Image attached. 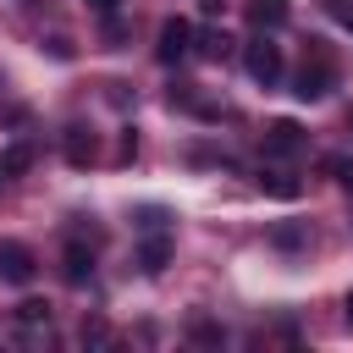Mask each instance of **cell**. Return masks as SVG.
<instances>
[{
    "instance_id": "obj_1",
    "label": "cell",
    "mask_w": 353,
    "mask_h": 353,
    "mask_svg": "<svg viewBox=\"0 0 353 353\" xmlns=\"http://www.w3.org/2000/svg\"><path fill=\"white\" fill-rule=\"evenodd\" d=\"M243 66H248V77H254V83L276 88V83H281V44H270L265 33H254V44L243 50Z\"/></svg>"
},
{
    "instance_id": "obj_2",
    "label": "cell",
    "mask_w": 353,
    "mask_h": 353,
    "mask_svg": "<svg viewBox=\"0 0 353 353\" xmlns=\"http://www.w3.org/2000/svg\"><path fill=\"white\" fill-rule=\"evenodd\" d=\"M331 83H336V66H331V55H325V50H314V66H303V72H298L292 94L309 105V99H325V94H331Z\"/></svg>"
},
{
    "instance_id": "obj_3",
    "label": "cell",
    "mask_w": 353,
    "mask_h": 353,
    "mask_svg": "<svg viewBox=\"0 0 353 353\" xmlns=\"http://www.w3.org/2000/svg\"><path fill=\"white\" fill-rule=\"evenodd\" d=\"M188 50H193V22H188V17H165V22H160V44H154V55L171 66V61H182Z\"/></svg>"
},
{
    "instance_id": "obj_4",
    "label": "cell",
    "mask_w": 353,
    "mask_h": 353,
    "mask_svg": "<svg viewBox=\"0 0 353 353\" xmlns=\"http://www.w3.org/2000/svg\"><path fill=\"white\" fill-rule=\"evenodd\" d=\"M33 254L22 248V243H0V281H11V287H28L33 281Z\"/></svg>"
},
{
    "instance_id": "obj_5",
    "label": "cell",
    "mask_w": 353,
    "mask_h": 353,
    "mask_svg": "<svg viewBox=\"0 0 353 353\" xmlns=\"http://www.w3.org/2000/svg\"><path fill=\"white\" fill-rule=\"evenodd\" d=\"M298 149H303V127L298 121L281 116V121L265 127V154H298Z\"/></svg>"
},
{
    "instance_id": "obj_6",
    "label": "cell",
    "mask_w": 353,
    "mask_h": 353,
    "mask_svg": "<svg viewBox=\"0 0 353 353\" xmlns=\"http://www.w3.org/2000/svg\"><path fill=\"white\" fill-rule=\"evenodd\" d=\"M61 276H66V287H88V276H94V248L66 243V254H61Z\"/></svg>"
},
{
    "instance_id": "obj_7",
    "label": "cell",
    "mask_w": 353,
    "mask_h": 353,
    "mask_svg": "<svg viewBox=\"0 0 353 353\" xmlns=\"http://www.w3.org/2000/svg\"><path fill=\"white\" fill-rule=\"evenodd\" d=\"M292 6L287 0H248V28L254 33H270V28H287Z\"/></svg>"
},
{
    "instance_id": "obj_8",
    "label": "cell",
    "mask_w": 353,
    "mask_h": 353,
    "mask_svg": "<svg viewBox=\"0 0 353 353\" xmlns=\"http://www.w3.org/2000/svg\"><path fill=\"white\" fill-rule=\"evenodd\" d=\"M165 259H171V237L149 232V237H143V248H138V265H143L149 276H160V270H165Z\"/></svg>"
},
{
    "instance_id": "obj_9",
    "label": "cell",
    "mask_w": 353,
    "mask_h": 353,
    "mask_svg": "<svg viewBox=\"0 0 353 353\" xmlns=\"http://www.w3.org/2000/svg\"><path fill=\"white\" fill-rule=\"evenodd\" d=\"M193 50H199L204 61H226L232 39H226V33H215V28H193Z\"/></svg>"
},
{
    "instance_id": "obj_10",
    "label": "cell",
    "mask_w": 353,
    "mask_h": 353,
    "mask_svg": "<svg viewBox=\"0 0 353 353\" xmlns=\"http://www.w3.org/2000/svg\"><path fill=\"white\" fill-rule=\"evenodd\" d=\"M66 160L72 165H88L94 160V132L88 127H66Z\"/></svg>"
},
{
    "instance_id": "obj_11",
    "label": "cell",
    "mask_w": 353,
    "mask_h": 353,
    "mask_svg": "<svg viewBox=\"0 0 353 353\" xmlns=\"http://www.w3.org/2000/svg\"><path fill=\"white\" fill-rule=\"evenodd\" d=\"M33 165V143H11L6 154H0V182H11V176H22Z\"/></svg>"
},
{
    "instance_id": "obj_12",
    "label": "cell",
    "mask_w": 353,
    "mask_h": 353,
    "mask_svg": "<svg viewBox=\"0 0 353 353\" xmlns=\"http://www.w3.org/2000/svg\"><path fill=\"white\" fill-rule=\"evenodd\" d=\"M259 188L270 199H298V176H287V171H259Z\"/></svg>"
},
{
    "instance_id": "obj_13",
    "label": "cell",
    "mask_w": 353,
    "mask_h": 353,
    "mask_svg": "<svg viewBox=\"0 0 353 353\" xmlns=\"http://www.w3.org/2000/svg\"><path fill=\"white\" fill-rule=\"evenodd\" d=\"M17 325H50V303H39V298L17 303Z\"/></svg>"
},
{
    "instance_id": "obj_14",
    "label": "cell",
    "mask_w": 353,
    "mask_h": 353,
    "mask_svg": "<svg viewBox=\"0 0 353 353\" xmlns=\"http://www.w3.org/2000/svg\"><path fill=\"white\" fill-rule=\"evenodd\" d=\"M325 171H331V176H336V182L353 193V160H325Z\"/></svg>"
},
{
    "instance_id": "obj_15",
    "label": "cell",
    "mask_w": 353,
    "mask_h": 353,
    "mask_svg": "<svg viewBox=\"0 0 353 353\" xmlns=\"http://www.w3.org/2000/svg\"><path fill=\"white\" fill-rule=\"evenodd\" d=\"M193 342H221V325H210V320H199V325H193Z\"/></svg>"
},
{
    "instance_id": "obj_16",
    "label": "cell",
    "mask_w": 353,
    "mask_h": 353,
    "mask_svg": "<svg viewBox=\"0 0 353 353\" xmlns=\"http://www.w3.org/2000/svg\"><path fill=\"white\" fill-rule=\"evenodd\" d=\"M83 342H105V320H83Z\"/></svg>"
},
{
    "instance_id": "obj_17",
    "label": "cell",
    "mask_w": 353,
    "mask_h": 353,
    "mask_svg": "<svg viewBox=\"0 0 353 353\" xmlns=\"http://www.w3.org/2000/svg\"><path fill=\"white\" fill-rule=\"evenodd\" d=\"M88 6H94V11H105V17H116V11H121V0H88Z\"/></svg>"
},
{
    "instance_id": "obj_18",
    "label": "cell",
    "mask_w": 353,
    "mask_h": 353,
    "mask_svg": "<svg viewBox=\"0 0 353 353\" xmlns=\"http://www.w3.org/2000/svg\"><path fill=\"white\" fill-rule=\"evenodd\" d=\"M347 325H353V292H347Z\"/></svg>"
},
{
    "instance_id": "obj_19",
    "label": "cell",
    "mask_w": 353,
    "mask_h": 353,
    "mask_svg": "<svg viewBox=\"0 0 353 353\" xmlns=\"http://www.w3.org/2000/svg\"><path fill=\"white\" fill-rule=\"evenodd\" d=\"M342 22H347V28H353V11H342Z\"/></svg>"
},
{
    "instance_id": "obj_20",
    "label": "cell",
    "mask_w": 353,
    "mask_h": 353,
    "mask_svg": "<svg viewBox=\"0 0 353 353\" xmlns=\"http://www.w3.org/2000/svg\"><path fill=\"white\" fill-rule=\"evenodd\" d=\"M347 127H353V110H347Z\"/></svg>"
}]
</instances>
